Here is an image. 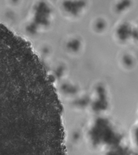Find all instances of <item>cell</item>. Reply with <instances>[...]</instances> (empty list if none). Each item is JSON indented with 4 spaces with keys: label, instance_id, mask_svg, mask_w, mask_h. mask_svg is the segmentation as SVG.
I'll return each instance as SVG.
<instances>
[{
    "label": "cell",
    "instance_id": "6da1fadb",
    "mask_svg": "<svg viewBox=\"0 0 138 155\" xmlns=\"http://www.w3.org/2000/svg\"><path fill=\"white\" fill-rule=\"evenodd\" d=\"M116 32L118 38L121 41H127L130 38L137 39V30L133 28L128 23H123L120 25Z\"/></svg>",
    "mask_w": 138,
    "mask_h": 155
},
{
    "label": "cell",
    "instance_id": "7a4b0ae2",
    "mask_svg": "<svg viewBox=\"0 0 138 155\" xmlns=\"http://www.w3.org/2000/svg\"><path fill=\"white\" fill-rule=\"evenodd\" d=\"M86 3L84 1H65L63 4L64 10L71 15L77 16L85 8Z\"/></svg>",
    "mask_w": 138,
    "mask_h": 155
},
{
    "label": "cell",
    "instance_id": "3957f363",
    "mask_svg": "<svg viewBox=\"0 0 138 155\" xmlns=\"http://www.w3.org/2000/svg\"><path fill=\"white\" fill-rule=\"evenodd\" d=\"M81 41L77 38H74L68 41L66 44V48L71 52H76L81 48Z\"/></svg>",
    "mask_w": 138,
    "mask_h": 155
},
{
    "label": "cell",
    "instance_id": "277c9868",
    "mask_svg": "<svg viewBox=\"0 0 138 155\" xmlns=\"http://www.w3.org/2000/svg\"><path fill=\"white\" fill-rule=\"evenodd\" d=\"M131 4L130 1H122L117 5L115 9L118 12H122L129 8Z\"/></svg>",
    "mask_w": 138,
    "mask_h": 155
},
{
    "label": "cell",
    "instance_id": "5b68a950",
    "mask_svg": "<svg viewBox=\"0 0 138 155\" xmlns=\"http://www.w3.org/2000/svg\"><path fill=\"white\" fill-rule=\"evenodd\" d=\"M122 61L126 66L130 67L133 65L134 61L131 56L128 54H126L122 58Z\"/></svg>",
    "mask_w": 138,
    "mask_h": 155
},
{
    "label": "cell",
    "instance_id": "8992f818",
    "mask_svg": "<svg viewBox=\"0 0 138 155\" xmlns=\"http://www.w3.org/2000/svg\"><path fill=\"white\" fill-rule=\"evenodd\" d=\"M96 29L98 30L101 31H103L105 28L106 27L105 22L103 20H99L96 22Z\"/></svg>",
    "mask_w": 138,
    "mask_h": 155
}]
</instances>
